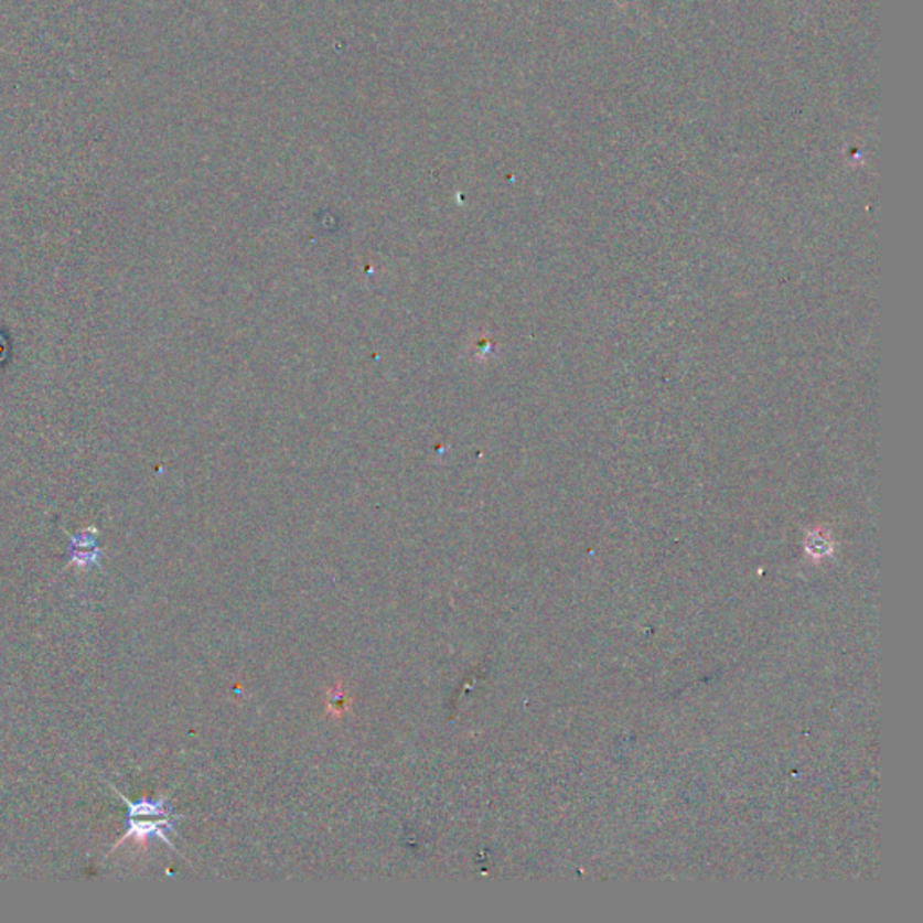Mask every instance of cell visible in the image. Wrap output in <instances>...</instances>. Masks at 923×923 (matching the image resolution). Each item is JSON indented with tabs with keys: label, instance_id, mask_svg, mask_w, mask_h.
Segmentation results:
<instances>
[{
	"label": "cell",
	"instance_id": "cell-1",
	"mask_svg": "<svg viewBox=\"0 0 923 923\" xmlns=\"http://www.w3.org/2000/svg\"><path fill=\"white\" fill-rule=\"evenodd\" d=\"M112 791L127 803L129 812H127V834L112 846L110 854L114 849L124 845L127 839L147 840L150 837H158V839L164 840L170 848H173L169 834L173 831V820L178 819V815H173L170 806L167 805V801L141 799L138 803H130L116 788H112Z\"/></svg>",
	"mask_w": 923,
	"mask_h": 923
},
{
	"label": "cell",
	"instance_id": "cell-2",
	"mask_svg": "<svg viewBox=\"0 0 923 923\" xmlns=\"http://www.w3.org/2000/svg\"><path fill=\"white\" fill-rule=\"evenodd\" d=\"M69 554V565H76V567L96 565V567H99V554L101 552H99L98 541H96V528H89V530H84L76 536H71Z\"/></svg>",
	"mask_w": 923,
	"mask_h": 923
}]
</instances>
